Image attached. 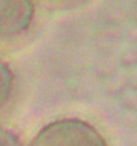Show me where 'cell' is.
<instances>
[{
  "instance_id": "cell-4",
  "label": "cell",
  "mask_w": 137,
  "mask_h": 146,
  "mask_svg": "<svg viewBox=\"0 0 137 146\" xmlns=\"http://www.w3.org/2000/svg\"><path fill=\"white\" fill-rule=\"evenodd\" d=\"M0 146H20L19 138L11 130L0 127Z\"/></svg>"
},
{
  "instance_id": "cell-1",
  "label": "cell",
  "mask_w": 137,
  "mask_h": 146,
  "mask_svg": "<svg viewBox=\"0 0 137 146\" xmlns=\"http://www.w3.org/2000/svg\"><path fill=\"white\" fill-rule=\"evenodd\" d=\"M30 146H108L97 129L86 121L65 118L47 123Z\"/></svg>"
},
{
  "instance_id": "cell-2",
  "label": "cell",
  "mask_w": 137,
  "mask_h": 146,
  "mask_svg": "<svg viewBox=\"0 0 137 146\" xmlns=\"http://www.w3.org/2000/svg\"><path fill=\"white\" fill-rule=\"evenodd\" d=\"M32 0H0V36L26 31L34 19Z\"/></svg>"
},
{
  "instance_id": "cell-3",
  "label": "cell",
  "mask_w": 137,
  "mask_h": 146,
  "mask_svg": "<svg viewBox=\"0 0 137 146\" xmlns=\"http://www.w3.org/2000/svg\"><path fill=\"white\" fill-rule=\"evenodd\" d=\"M13 89V74L8 64L0 59V107L4 106Z\"/></svg>"
}]
</instances>
